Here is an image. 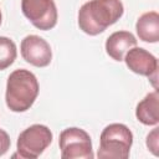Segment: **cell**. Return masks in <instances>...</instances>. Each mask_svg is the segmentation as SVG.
<instances>
[{
  "mask_svg": "<svg viewBox=\"0 0 159 159\" xmlns=\"http://www.w3.org/2000/svg\"><path fill=\"white\" fill-rule=\"evenodd\" d=\"M135 30L139 40L155 43L159 41V15L157 11L144 12L139 16L135 24Z\"/></svg>",
  "mask_w": 159,
  "mask_h": 159,
  "instance_id": "11",
  "label": "cell"
},
{
  "mask_svg": "<svg viewBox=\"0 0 159 159\" xmlns=\"http://www.w3.org/2000/svg\"><path fill=\"white\" fill-rule=\"evenodd\" d=\"M10 137L9 134L4 130V129H0V155H4L9 148H10Z\"/></svg>",
  "mask_w": 159,
  "mask_h": 159,
  "instance_id": "14",
  "label": "cell"
},
{
  "mask_svg": "<svg viewBox=\"0 0 159 159\" xmlns=\"http://www.w3.org/2000/svg\"><path fill=\"white\" fill-rule=\"evenodd\" d=\"M159 94L158 91L148 93L138 104L135 109L137 119L144 125H157L159 123Z\"/></svg>",
  "mask_w": 159,
  "mask_h": 159,
  "instance_id": "10",
  "label": "cell"
},
{
  "mask_svg": "<svg viewBox=\"0 0 159 159\" xmlns=\"http://www.w3.org/2000/svg\"><path fill=\"white\" fill-rule=\"evenodd\" d=\"M40 86L36 76L29 70H15L10 73L6 82L5 101L12 112H26L31 108L39 96Z\"/></svg>",
  "mask_w": 159,
  "mask_h": 159,
  "instance_id": "2",
  "label": "cell"
},
{
  "mask_svg": "<svg viewBox=\"0 0 159 159\" xmlns=\"http://www.w3.org/2000/svg\"><path fill=\"white\" fill-rule=\"evenodd\" d=\"M158 130L159 128L155 127L147 137V147L150 149V152L154 154V155H158V147H159V143H158Z\"/></svg>",
  "mask_w": 159,
  "mask_h": 159,
  "instance_id": "13",
  "label": "cell"
},
{
  "mask_svg": "<svg viewBox=\"0 0 159 159\" xmlns=\"http://www.w3.org/2000/svg\"><path fill=\"white\" fill-rule=\"evenodd\" d=\"M123 12L120 0H89L78 10V26L84 34L96 36L116 24Z\"/></svg>",
  "mask_w": 159,
  "mask_h": 159,
  "instance_id": "1",
  "label": "cell"
},
{
  "mask_svg": "<svg viewBox=\"0 0 159 159\" xmlns=\"http://www.w3.org/2000/svg\"><path fill=\"white\" fill-rule=\"evenodd\" d=\"M22 14L39 30H51L57 24V7L53 0H21Z\"/></svg>",
  "mask_w": 159,
  "mask_h": 159,
  "instance_id": "6",
  "label": "cell"
},
{
  "mask_svg": "<svg viewBox=\"0 0 159 159\" xmlns=\"http://www.w3.org/2000/svg\"><path fill=\"white\" fill-rule=\"evenodd\" d=\"M133 144V133L122 123L107 125L99 137L97 157L101 159H127Z\"/></svg>",
  "mask_w": 159,
  "mask_h": 159,
  "instance_id": "3",
  "label": "cell"
},
{
  "mask_svg": "<svg viewBox=\"0 0 159 159\" xmlns=\"http://www.w3.org/2000/svg\"><path fill=\"white\" fill-rule=\"evenodd\" d=\"M17 56V48L12 40L0 36V71L10 67Z\"/></svg>",
  "mask_w": 159,
  "mask_h": 159,
  "instance_id": "12",
  "label": "cell"
},
{
  "mask_svg": "<svg viewBox=\"0 0 159 159\" xmlns=\"http://www.w3.org/2000/svg\"><path fill=\"white\" fill-rule=\"evenodd\" d=\"M137 46L135 36L129 31H116L106 41V52L116 61H123L125 53Z\"/></svg>",
  "mask_w": 159,
  "mask_h": 159,
  "instance_id": "9",
  "label": "cell"
},
{
  "mask_svg": "<svg viewBox=\"0 0 159 159\" xmlns=\"http://www.w3.org/2000/svg\"><path fill=\"white\" fill-rule=\"evenodd\" d=\"M60 150L62 159H93L89 134L77 127L66 128L60 133Z\"/></svg>",
  "mask_w": 159,
  "mask_h": 159,
  "instance_id": "5",
  "label": "cell"
},
{
  "mask_svg": "<svg viewBox=\"0 0 159 159\" xmlns=\"http://www.w3.org/2000/svg\"><path fill=\"white\" fill-rule=\"evenodd\" d=\"M22 58L35 67H46L52 60L50 43L37 35L26 36L20 45Z\"/></svg>",
  "mask_w": 159,
  "mask_h": 159,
  "instance_id": "8",
  "label": "cell"
},
{
  "mask_svg": "<svg viewBox=\"0 0 159 159\" xmlns=\"http://www.w3.org/2000/svg\"><path fill=\"white\" fill-rule=\"evenodd\" d=\"M52 142V132L43 124H32L24 129L16 143L20 158L36 159Z\"/></svg>",
  "mask_w": 159,
  "mask_h": 159,
  "instance_id": "4",
  "label": "cell"
},
{
  "mask_svg": "<svg viewBox=\"0 0 159 159\" xmlns=\"http://www.w3.org/2000/svg\"><path fill=\"white\" fill-rule=\"evenodd\" d=\"M1 19H2V16H1V10H0V25H1Z\"/></svg>",
  "mask_w": 159,
  "mask_h": 159,
  "instance_id": "15",
  "label": "cell"
},
{
  "mask_svg": "<svg viewBox=\"0 0 159 159\" xmlns=\"http://www.w3.org/2000/svg\"><path fill=\"white\" fill-rule=\"evenodd\" d=\"M127 67L140 76H145L152 80L153 86L157 88V76H158V60L150 52L142 47H132L123 58Z\"/></svg>",
  "mask_w": 159,
  "mask_h": 159,
  "instance_id": "7",
  "label": "cell"
}]
</instances>
